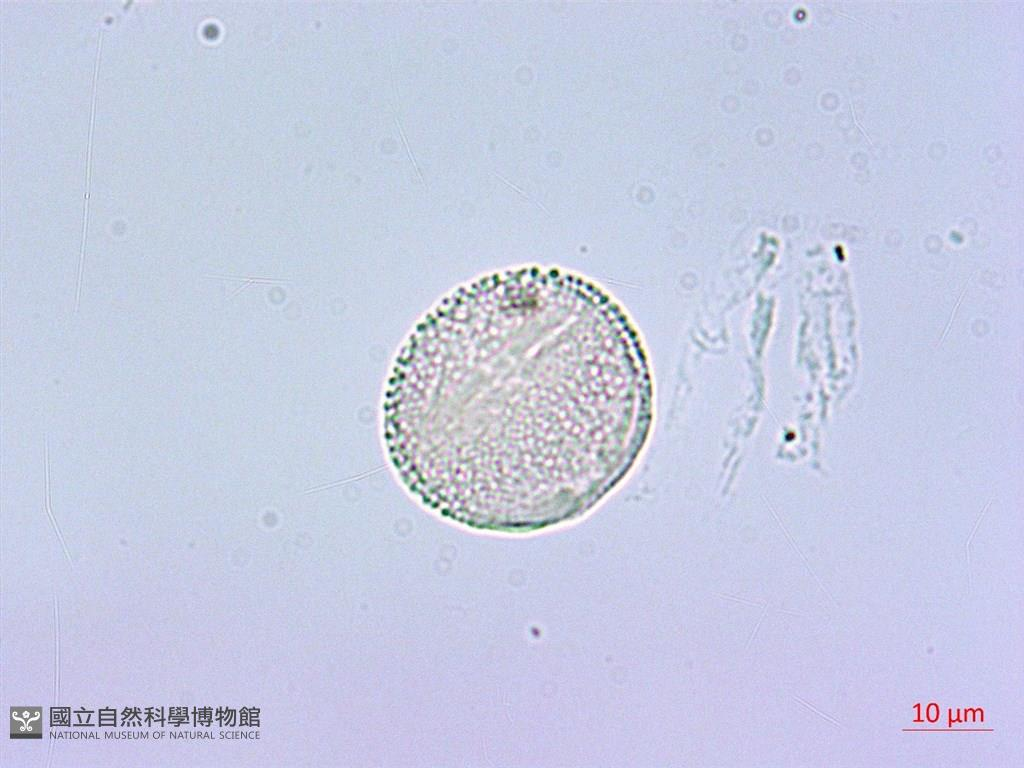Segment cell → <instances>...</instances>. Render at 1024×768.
Returning a JSON list of instances; mask_svg holds the SVG:
<instances>
[{
  "mask_svg": "<svg viewBox=\"0 0 1024 768\" xmlns=\"http://www.w3.org/2000/svg\"><path fill=\"white\" fill-rule=\"evenodd\" d=\"M599 297L523 269L454 292L423 324L386 408L391 459L427 507L462 525L529 532L583 515L603 438Z\"/></svg>",
  "mask_w": 1024,
  "mask_h": 768,
  "instance_id": "6da1fadb",
  "label": "cell"
}]
</instances>
